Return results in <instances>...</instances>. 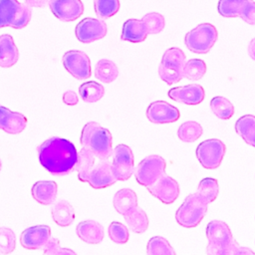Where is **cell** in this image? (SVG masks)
<instances>
[{
  "mask_svg": "<svg viewBox=\"0 0 255 255\" xmlns=\"http://www.w3.org/2000/svg\"><path fill=\"white\" fill-rule=\"evenodd\" d=\"M184 64L185 55L181 49L176 47L167 49L163 53L158 67L160 79L169 86L178 83L183 78Z\"/></svg>",
  "mask_w": 255,
  "mask_h": 255,
  "instance_id": "6",
  "label": "cell"
},
{
  "mask_svg": "<svg viewBox=\"0 0 255 255\" xmlns=\"http://www.w3.org/2000/svg\"><path fill=\"white\" fill-rule=\"evenodd\" d=\"M51 228L48 225H35L25 229L21 236V245L26 249H44L51 239Z\"/></svg>",
  "mask_w": 255,
  "mask_h": 255,
  "instance_id": "17",
  "label": "cell"
},
{
  "mask_svg": "<svg viewBox=\"0 0 255 255\" xmlns=\"http://www.w3.org/2000/svg\"><path fill=\"white\" fill-rule=\"evenodd\" d=\"M112 169L117 180H128L134 170V160L131 148L124 143L118 144L113 149Z\"/></svg>",
  "mask_w": 255,
  "mask_h": 255,
  "instance_id": "10",
  "label": "cell"
},
{
  "mask_svg": "<svg viewBox=\"0 0 255 255\" xmlns=\"http://www.w3.org/2000/svg\"><path fill=\"white\" fill-rule=\"evenodd\" d=\"M96 161V156L93 152L83 147L78 152V158L75 165V170L78 172V178L82 182H87L89 172L93 168Z\"/></svg>",
  "mask_w": 255,
  "mask_h": 255,
  "instance_id": "28",
  "label": "cell"
},
{
  "mask_svg": "<svg viewBox=\"0 0 255 255\" xmlns=\"http://www.w3.org/2000/svg\"><path fill=\"white\" fill-rule=\"evenodd\" d=\"M146 188L151 195L164 204L173 203L179 196L180 192L177 181L166 175V173L162 174L152 184L146 186Z\"/></svg>",
  "mask_w": 255,
  "mask_h": 255,
  "instance_id": "12",
  "label": "cell"
},
{
  "mask_svg": "<svg viewBox=\"0 0 255 255\" xmlns=\"http://www.w3.org/2000/svg\"><path fill=\"white\" fill-rule=\"evenodd\" d=\"M167 95L171 100L181 104L198 105L204 100L205 92L201 85L189 84L186 86L171 88Z\"/></svg>",
  "mask_w": 255,
  "mask_h": 255,
  "instance_id": "18",
  "label": "cell"
},
{
  "mask_svg": "<svg viewBox=\"0 0 255 255\" xmlns=\"http://www.w3.org/2000/svg\"><path fill=\"white\" fill-rule=\"evenodd\" d=\"M147 33L141 20L128 19L123 25L121 40L139 43L146 39Z\"/></svg>",
  "mask_w": 255,
  "mask_h": 255,
  "instance_id": "23",
  "label": "cell"
},
{
  "mask_svg": "<svg viewBox=\"0 0 255 255\" xmlns=\"http://www.w3.org/2000/svg\"><path fill=\"white\" fill-rule=\"evenodd\" d=\"M113 204L117 212L124 215L137 206V196L130 188H122L114 195Z\"/></svg>",
  "mask_w": 255,
  "mask_h": 255,
  "instance_id": "24",
  "label": "cell"
},
{
  "mask_svg": "<svg viewBox=\"0 0 255 255\" xmlns=\"http://www.w3.org/2000/svg\"><path fill=\"white\" fill-rule=\"evenodd\" d=\"M39 161L51 174L67 175L75 170L78 151L68 139L53 136L38 146Z\"/></svg>",
  "mask_w": 255,
  "mask_h": 255,
  "instance_id": "1",
  "label": "cell"
},
{
  "mask_svg": "<svg viewBox=\"0 0 255 255\" xmlns=\"http://www.w3.org/2000/svg\"><path fill=\"white\" fill-rule=\"evenodd\" d=\"M27 126V118L17 112L0 105V129L10 134H17L24 130Z\"/></svg>",
  "mask_w": 255,
  "mask_h": 255,
  "instance_id": "19",
  "label": "cell"
},
{
  "mask_svg": "<svg viewBox=\"0 0 255 255\" xmlns=\"http://www.w3.org/2000/svg\"><path fill=\"white\" fill-rule=\"evenodd\" d=\"M44 253L47 255H66V254H75V252L71 249L63 248L60 246V242L58 238L51 237L48 244L44 247Z\"/></svg>",
  "mask_w": 255,
  "mask_h": 255,
  "instance_id": "41",
  "label": "cell"
},
{
  "mask_svg": "<svg viewBox=\"0 0 255 255\" xmlns=\"http://www.w3.org/2000/svg\"><path fill=\"white\" fill-rule=\"evenodd\" d=\"M52 13L63 22L77 20L84 12L81 0H49Z\"/></svg>",
  "mask_w": 255,
  "mask_h": 255,
  "instance_id": "16",
  "label": "cell"
},
{
  "mask_svg": "<svg viewBox=\"0 0 255 255\" xmlns=\"http://www.w3.org/2000/svg\"><path fill=\"white\" fill-rule=\"evenodd\" d=\"M25 3L31 8H43L49 3V0H25Z\"/></svg>",
  "mask_w": 255,
  "mask_h": 255,
  "instance_id": "44",
  "label": "cell"
},
{
  "mask_svg": "<svg viewBox=\"0 0 255 255\" xmlns=\"http://www.w3.org/2000/svg\"><path fill=\"white\" fill-rule=\"evenodd\" d=\"M107 24L96 18H85L80 21L75 29L77 39L82 43H92L107 35Z\"/></svg>",
  "mask_w": 255,
  "mask_h": 255,
  "instance_id": "13",
  "label": "cell"
},
{
  "mask_svg": "<svg viewBox=\"0 0 255 255\" xmlns=\"http://www.w3.org/2000/svg\"><path fill=\"white\" fill-rule=\"evenodd\" d=\"M63 102L68 106H75L79 102V98L74 91L68 90L63 94Z\"/></svg>",
  "mask_w": 255,
  "mask_h": 255,
  "instance_id": "43",
  "label": "cell"
},
{
  "mask_svg": "<svg viewBox=\"0 0 255 255\" xmlns=\"http://www.w3.org/2000/svg\"><path fill=\"white\" fill-rule=\"evenodd\" d=\"M140 20L142 21L147 34H158L163 30L165 25L164 17L157 12L147 13Z\"/></svg>",
  "mask_w": 255,
  "mask_h": 255,
  "instance_id": "38",
  "label": "cell"
},
{
  "mask_svg": "<svg viewBox=\"0 0 255 255\" xmlns=\"http://www.w3.org/2000/svg\"><path fill=\"white\" fill-rule=\"evenodd\" d=\"M19 58L18 48L13 38L8 34L0 36V67L9 68L15 65Z\"/></svg>",
  "mask_w": 255,
  "mask_h": 255,
  "instance_id": "22",
  "label": "cell"
},
{
  "mask_svg": "<svg viewBox=\"0 0 255 255\" xmlns=\"http://www.w3.org/2000/svg\"><path fill=\"white\" fill-rule=\"evenodd\" d=\"M16 246V236L7 227H0V253L9 254L14 251Z\"/></svg>",
  "mask_w": 255,
  "mask_h": 255,
  "instance_id": "40",
  "label": "cell"
},
{
  "mask_svg": "<svg viewBox=\"0 0 255 255\" xmlns=\"http://www.w3.org/2000/svg\"><path fill=\"white\" fill-rule=\"evenodd\" d=\"M208 255H254L255 252L243 247L233 238L227 223L221 220H211L206 226Z\"/></svg>",
  "mask_w": 255,
  "mask_h": 255,
  "instance_id": "2",
  "label": "cell"
},
{
  "mask_svg": "<svg viewBox=\"0 0 255 255\" xmlns=\"http://www.w3.org/2000/svg\"><path fill=\"white\" fill-rule=\"evenodd\" d=\"M109 236L113 242L125 244L128 241L129 233L126 225L118 221H113L109 226Z\"/></svg>",
  "mask_w": 255,
  "mask_h": 255,
  "instance_id": "39",
  "label": "cell"
},
{
  "mask_svg": "<svg viewBox=\"0 0 255 255\" xmlns=\"http://www.w3.org/2000/svg\"><path fill=\"white\" fill-rule=\"evenodd\" d=\"M94 7L99 19L105 20L118 13L120 0H94Z\"/></svg>",
  "mask_w": 255,
  "mask_h": 255,
  "instance_id": "37",
  "label": "cell"
},
{
  "mask_svg": "<svg viewBox=\"0 0 255 255\" xmlns=\"http://www.w3.org/2000/svg\"><path fill=\"white\" fill-rule=\"evenodd\" d=\"M235 131L243 140L255 147V116L245 115L240 117L235 123Z\"/></svg>",
  "mask_w": 255,
  "mask_h": 255,
  "instance_id": "25",
  "label": "cell"
},
{
  "mask_svg": "<svg viewBox=\"0 0 255 255\" xmlns=\"http://www.w3.org/2000/svg\"><path fill=\"white\" fill-rule=\"evenodd\" d=\"M119 76L118 66L111 60L101 59L95 67V77L106 84L114 82Z\"/></svg>",
  "mask_w": 255,
  "mask_h": 255,
  "instance_id": "29",
  "label": "cell"
},
{
  "mask_svg": "<svg viewBox=\"0 0 255 255\" xmlns=\"http://www.w3.org/2000/svg\"><path fill=\"white\" fill-rule=\"evenodd\" d=\"M117 181L109 159H99V162L94 164L87 178V182L96 189L106 188Z\"/></svg>",
  "mask_w": 255,
  "mask_h": 255,
  "instance_id": "15",
  "label": "cell"
},
{
  "mask_svg": "<svg viewBox=\"0 0 255 255\" xmlns=\"http://www.w3.org/2000/svg\"><path fill=\"white\" fill-rule=\"evenodd\" d=\"M1 167H2V162H1V159H0V170H1Z\"/></svg>",
  "mask_w": 255,
  "mask_h": 255,
  "instance_id": "46",
  "label": "cell"
},
{
  "mask_svg": "<svg viewBox=\"0 0 255 255\" xmlns=\"http://www.w3.org/2000/svg\"><path fill=\"white\" fill-rule=\"evenodd\" d=\"M248 54L251 57V59H253L255 61V38L251 40V42L249 43L248 46Z\"/></svg>",
  "mask_w": 255,
  "mask_h": 255,
  "instance_id": "45",
  "label": "cell"
},
{
  "mask_svg": "<svg viewBox=\"0 0 255 255\" xmlns=\"http://www.w3.org/2000/svg\"><path fill=\"white\" fill-rule=\"evenodd\" d=\"M225 151L226 146L220 139L209 138L197 145L195 154L204 168L215 169L221 164Z\"/></svg>",
  "mask_w": 255,
  "mask_h": 255,
  "instance_id": "9",
  "label": "cell"
},
{
  "mask_svg": "<svg viewBox=\"0 0 255 255\" xmlns=\"http://www.w3.org/2000/svg\"><path fill=\"white\" fill-rule=\"evenodd\" d=\"M216 28L210 23H202L187 32L184 43L187 49L196 54L208 53L217 40Z\"/></svg>",
  "mask_w": 255,
  "mask_h": 255,
  "instance_id": "7",
  "label": "cell"
},
{
  "mask_svg": "<svg viewBox=\"0 0 255 255\" xmlns=\"http://www.w3.org/2000/svg\"><path fill=\"white\" fill-rule=\"evenodd\" d=\"M240 18L247 24L255 25V1L251 0L242 11Z\"/></svg>",
  "mask_w": 255,
  "mask_h": 255,
  "instance_id": "42",
  "label": "cell"
},
{
  "mask_svg": "<svg viewBox=\"0 0 255 255\" xmlns=\"http://www.w3.org/2000/svg\"><path fill=\"white\" fill-rule=\"evenodd\" d=\"M251 0H219L218 12L223 17H240L242 11Z\"/></svg>",
  "mask_w": 255,
  "mask_h": 255,
  "instance_id": "32",
  "label": "cell"
},
{
  "mask_svg": "<svg viewBox=\"0 0 255 255\" xmlns=\"http://www.w3.org/2000/svg\"><path fill=\"white\" fill-rule=\"evenodd\" d=\"M64 68L77 80H86L91 77V61L88 55L79 50H71L63 56Z\"/></svg>",
  "mask_w": 255,
  "mask_h": 255,
  "instance_id": "11",
  "label": "cell"
},
{
  "mask_svg": "<svg viewBox=\"0 0 255 255\" xmlns=\"http://www.w3.org/2000/svg\"><path fill=\"white\" fill-rule=\"evenodd\" d=\"M79 94L84 102L93 104L100 101L104 97L105 88L98 82L89 81L80 86Z\"/></svg>",
  "mask_w": 255,
  "mask_h": 255,
  "instance_id": "30",
  "label": "cell"
},
{
  "mask_svg": "<svg viewBox=\"0 0 255 255\" xmlns=\"http://www.w3.org/2000/svg\"><path fill=\"white\" fill-rule=\"evenodd\" d=\"M52 217L59 226H69L75 220V210L67 200H60L52 207Z\"/></svg>",
  "mask_w": 255,
  "mask_h": 255,
  "instance_id": "27",
  "label": "cell"
},
{
  "mask_svg": "<svg viewBox=\"0 0 255 255\" xmlns=\"http://www.w3.org/2000/svg\"><path fill=\"white\" fill-rule=\"evenodd\" d=\"M207 212V203L197 194L190 193L175 212L176 222L185 228L196 227Z\"/></svg>",
  "mask_w": 255,
  "mask_h": 255,
  "instance_id": "4",
  "label": "cell"
},
{
  "mask_svg": "<svg viewBox=\"0 0 255 255\" xmlns=\"http://www.w3.org/2000/svg\"><path fill=\"white\" fill-rule=\"evenodd\" d=\"M196 192L207 204L213 202L217 198L219 192L217 179L212 177H205L201 179Z\"/></svg>",
  "mask_w": 255,
  "mask_h": 255,
  "instance_id": "33",
  "label": "cell"
},
{
  "mask_svg": "<svg viewBox=\"0 0 255 255\" xmlns=\"http://www.w3.org/2000/svg\"><path fill=\"white\" fill-rule=\"evenodd\" d=\"M32 11L26 3L18 0H0V28L22 29L31 20Z\"/></svg>",
  "mask_w": 255,
  "mask_h": 255,
  "instance_id": "5",
  "label": "cell"
},
{
  "mask_svg": "<svg viewBox=\"0 0 255 255\" xmlns=\"http://www.w3.org/2000/svg\"><path fill=\"white\" fill-rule=\"evenodd\" d=\"M210 108L212 113L220 120H229L234 114V107L231 102L222 97L216 96L210 101Z\"/></svg>",
  "mask_w": 255,
  "mask_h": 255,
  "instance_id": "34",
  "label": "cell"
},
{
  "mask_svg": "<svg viewBox=\"0 0 255 255\" xmlns=\"http://www.w3.org/2000/svg\"><path fill=\"white\" fill-rule=\"evenodd\" d=\"M129 230L134 233H143L148 228V218L146 213L140 207L135 206L123 215Z\"/></svg>",
  "mask_w": 255,
  "mask_h": 255,
  "instance_id": "26",
  "label": "cell"
},
{
  "mask_svg": "<svg viewBox=\"0 0 255 255\" xmlns=\"http://www.w3.org/2000/svg\"><path fill=\"white\" fill-rule=\"evenodd\" d=\"M206 73V64L201 59H190L183 67V78L190 81L200 80Z\"/></svg>",
  "mask_w": 255,
  "mask_h": 255,
  "instance_id": "36",
  "label": "cell"
},
{
  "mask_svg": "<svg viewBox=\"0 0 255 255\" xmlns=\"http://www.w3.org/2000/svg\"><path fill=\"white\" fill-rule=\"evenodd\" d=\"M58 185L53 180H40L33 184L31 193L34 199L43 205L52 204L57 197Z\"/></svg>",
  "mask_w": 255,
  "mask_h": 255,
  "instance_id": "21",
  "label": "cell"
},
{
  "mask_svg": "<svg viewBox=\"0 0 255 255\" xmlns=\"http://www.w3.org/2000/svg\"><path fill=\"white\" fill-rule=\"evenodd\" d=\"M165 167L166 162L162 156L157 154L147 155L139 161L133 170L135 180L146 187L165 173Z\"/></svg>",
  "mask_w": 255,
  "mask_h": 255,
  "instance_id": "8",
  "label": "cell"
},
{
  "mask_svg": "<svg viewBox=\"0 0 255 255\" xmlns=\"http://www.w3.org/2000/svg\"><path fill=\"white\" fill-rule=\"evenodd\" d=\"M79 238L88 244H99L103 241L105 232L101 223L95 220H85L76 227Z\"/></svg>",
  "mask_w": 255,
  "mask_h": 255,
  "instance_id": "20",
  "label": "cell"
},
{
  "mask_svg": "<svg viewBox=\"0 0 255 255\" xmlns=\"http://www.w3.org/2000/svg\"><path fill=\"white\" fill-rule=\"evenodd\" d=\"M203 133V128L200 124L194 121H188L181 124L177 129V136L183 142H194Z\"/></svg>",
  "mask_w": 255,
  "mask_h": 255,
  "instance_id": "31",
  "label": "cell"
},
{
  "mask_svg": "<svg viewBox=\"0 0 255 255\" xmlns=\"http://www.w3.org/2000/svg\"><path fill=\"white\" fill-rule=\"evenodd\" d=\"M146 117L153 124H169L180 118V112L176 107L165 101H155L147 107Z\"/></svg>",
  "mask_w": 255,
  "mask_h": 255,
  "instance_id": "14",
  "label": "cell"
},
{
  "mask_svg": "<svg viewBox=\"0 0 255 255\" xmlns=\"http://www.w3.org/2000/svg\"><path fill=\"white\" fill-rule=\"evenodd\" d=\"M80 141L83 147L93 152L99 159H109L112 156V133L97 122H89L84 126Z\"/></svg>",
  "mask_w": 255,
  "mask_h": 255,
  "instance_id": "3",
  "label": "cell"
},
{
  "mask_svg": "<svg viewBox=\"0 0 255 255\" xmlns=\"http://www.w3.org/2000/svg\"><path fill=\"white\" fill-rule=\"evenodd\" d=\"M146 252L149 255H175L169 242L161 236H153L148 240Z\"/></svg>",
  "mask_w": 255,
  "mask_h": 255,
  "instance_id": "35",
  "label": "cell"
}]
</instances>
